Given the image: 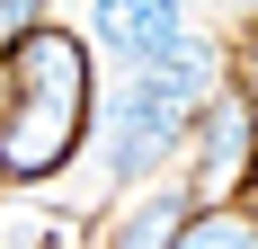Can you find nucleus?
<instances>
[{"instance_id":"obj_7","label":"nucleus","mask_w":258,"mask_h":249,"mask_svg":"<svg viewBox=\"0 0 258 249\" xmlns=\"http://www.w3.org/2000/svg\"><path fill=\"white\" fill-rule=\"evenodd\" d=\"M36 18H53V0H0V36H18V27H36Z\"/></svg>"},{"instance_id":"obj_5","label":"nucleus","mask_w":258,"mask_h":249,"mask_svg":"<svg viewBox=\"0 0 258 249\" xmlns=\"http://www.w3.org/2000/svg\"><path fill=\"white\" fill-rule=\"evenodd\" d=\"M178 249H258V214H240V196H205Z\"/></svg>"},{"instance_id":"obj_8","label":"nucleus","mask_w":258,"mask_h":249,"mask_svg":"<svg viewBox=\"0 0 258 249\" xmlns=\"http://www.w3.org/2000/svg\"><path fill=\"white\" fill-rule=\"evenodd\" d=\"M0 89H9V72H0Z\"/></svg>"},{"instance_id":"obj_10","label":"nucleus","mask_w":258,"mask_h":249,"mask_svg":"<svg viewBox=\"0 0 258 249\" xmlns=\"http://www.w3.org/2000/svg\"><path fill=\"white\" fill-rule=\"evenodd\" d=\"M80 9H89V0H80Z\"/></svg>"},{"instance_id":"obj_2","label":"nucleus","mask_w":258,"mask_h":249,"mask_svg":"<svg viewBox=\"0 0 258 249\" xmlns=\"http://www.w3.org/2000/svg\"><path fill=\"white\" fill-rule=\"evenodd\" d=\"M187 178L205 187V196H240L258 178V98L249 89H214L196 107V143H187Z\"/></svg>"},{"instance_id":"obj_6","label":"nucleus","mask_w":258,"mask_h":249,"mask_svg":"<svg viewBox=\"0 0 258 249\" xmlns=\"http://www.w3.org/2000/svg\"><path fill=\"white\" fill-rule=\"evenodd\" d=\"M196 18H205V27H249L258 0H196Z\"/></svg>"},{"instance_id":"obj_1","label":"nucleus","mask_w":258,"mask_h":249,"mask_svg":"<svg viewBox=\"0 0 258 249\" xmlns=\"http://www.w3.org/2000/svg\"><path fill=\"white\" fill-rule=\"evenodd\" d=\"M89 36L62 18H36L18 36H0V178L9 187H45L89 151L98 125V80H89Z\"/></svg>"},{"instance_id":"obj_9","label":"nucleus","mask_w":258,"mask_h":249,"mask_svg":"<svg viewBox=\"0 0 258 249\" xmlns=\"http://www.w3.org/2000/svg\"><path fill=\"white\" fill-rule=\"evenodd\" d=\"M249 196H258V178H249Z\"/></svg>"},{"instance_id":"obj_3","label":"nucleus","mask_w":258,"mask_h":249,"mask_svg":"<svg viewBox=\"0 0 258 249\" xmlns=\"http://www.w3.org/2000/svg\"><path fill=\"white\" fill-rule=\"evenodd\" d=\"M196 36V0H89V45L116 72H152Z\"/></svg>"},{"instance_id":"obj_4","label":"nucleus","mask_w":258,"mask_h":249,"mask_svg":"<svg viewBox=\"0 0 258 249\" xmlns=\"http://www.w3.org/2000/svg\"><path fill=\"white\" fill-rule=\"evenodd\" d=\"M205 187L196 178H152V187H125V214L98 231V249H178V231L196 223Z\"/></svg>"}]
</instances>
